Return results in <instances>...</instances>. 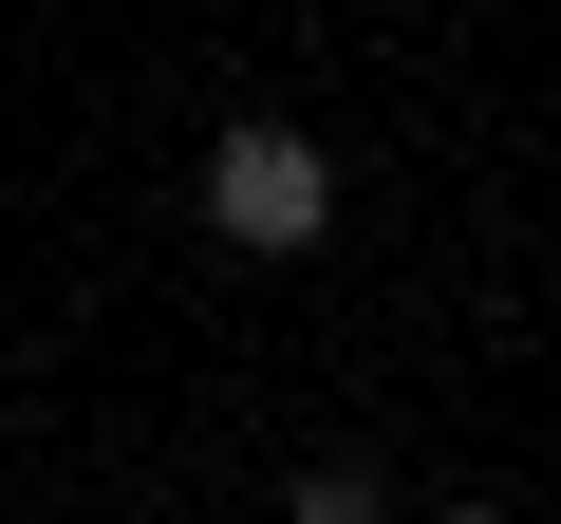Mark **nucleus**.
Wrapping results in <instances>:
<instances>
[{"label":"nucleus","mask_w":561,"mask_h":524,"mask_svg":"<svg viewBox=\"0 0 561 524\" xmlns=\"http://www.w3.org/2000/svg\"><path fill=\"white\" fill-rule=\"evenodd\" d=\"M280 505H300V524H375V468H356V449H319V468L280 487Z\"/></svg>","instance_id":"nucleus-2"},{"label":"nucleus","mask_w":561,"mask_h":524,"mask_svg":"<svg viewBox=\"0 0 561 524\" xmlns=\"http://www.w3.org/2000/svg\"><path fill=\"white\" fill-rule=\"evenodd\" d=\"M206 225H225L243 262H300V243L337 225V169H319L300 132H225V150H206Z\"/></svg>","instance_id":"nucleus-1"},{"label":"nucleus","mask_w":561,"mask_h":524,"mask_svg":"<svg viewBox=\"0 0 561 524\" xmlns=\"http://www.w3.org/2000/svg\"><path fill=\"white\" fill-rule=\"evenodd\" d=\"M449 524H505V505H449Z\"/></svg>","instance_id":"nucleus-3"}]
</instances>
